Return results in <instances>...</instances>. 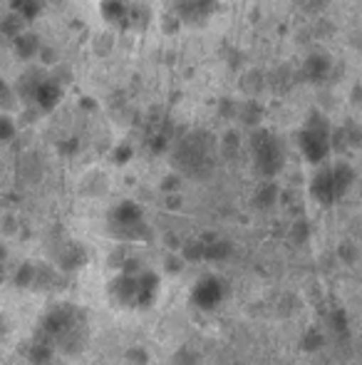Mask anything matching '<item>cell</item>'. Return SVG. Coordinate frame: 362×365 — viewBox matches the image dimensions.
I'll use <instances>...</instances> for the list:
<instances>
[{
    "instance_id": "1",
    "label": "cell",
    "mask_w": 362,
    "mask_h": 365,
    "mask_svg": "<svg viewBox=\"0 0 362 365\" xmlns=\"http://www.w3.org/2000/svg\"><path fill=\"white\" fill-rule=\"evenodd\" d=\"M355 182V172L348 162H338L328 169H320L310 182V194L318 199L320 204L330 207L335 204L345 192L350 189V184Z\"/></svg>"
},
{
    "instance_id": "2",
    "label": "cell",
    "mask_w": 362,
    "mask_h": 365,
    "mask_svg": "<svg viewBox=\"0 0 362 365\" xmlns=\"http://www.w3.org/2000/svg\"><path fill=\"white\" fill-rule=\"evenodd\" d=\"M110 226L115 231L117 239L122 241H139V239H147V224H144V217H142V209L137 207L134 202H124L112 212V219H110Z\"/></svg>"
},
{
    "instance_id": "3",
    "label": "cell",
    "mask_w": 362,
    "mask_h": 365,
    "mask_svg": "<svg viewBox=\"0 0 362 365\" xmlns=\"http://www.w3.org/2000/svg\"><path fill=\"white\" fill-rule=\"evenodd\" d=\"M300 149H303L305 159L313 164H320L330 154V127L323 117H313L298 137Z\"/></svg>"
},
{
    "instance_id": "4",
    "label": "cell",
    "mask_w": 362,
    "mask_h": 365,
    "mask_svg": "<svg viewBox=\"0 0 362 365\" xmlns=\"http://www.w3.org/2000/svg\"><path fill=\"white\" fill-rule=\"evenodd\" d=\"M253 162L263 177H273L283 167V147L271 132L261 130L253 135Z\"/></svg>"
},
{
    "instance_id": "5",
    "label": "cell",
    "mask_w": 362,
    "mask_h": 365,
    "mask_svg": "<svg viewBox=\"0 0 362 365\" xmlns=\"http://www.w3.org/2000/svg\"><path fill=\"white\" fill-rule=\"evenodd\" d=\"M223 298H226V281L213 274L196 281V286H193V291H191V303L201 308V311H213Z\"/></svg>"
},
{
    "instance_id": "6",
    "label": "cell",
    "mask_w": 362,
    "mask_h": 365,
    "mask_svg": "<svg viewBox=\"0 0 362 365\" xmlns=\"http://www.w3.org/2000/svg\"><path fill=\"white\" fill-rule=\"evenodd\" d=\"M60 95H63V87L53 80H45V82H40L38 92H35V100H38V105L45 107V110H53V107L58 105Z\"/></svg>"
},
{
    "instance_id": "7",
    "label": "cell",
    "mask_w": 362,
    "mask_h": 365,
    "mask_svg": "<svg viewBox=\"0 0 362 365\" xmlns=\"http://www.w3.org/2000/svg\"><path fill=\"white\" fill-rule=\"evenodd\" d=\"M213 10V0H183L181 5V13L183 18H206L208 13Z\"/></svg>"
},
{
    "instance_id": "8",
    "label": "cell",
    "mask_w": 362,
    "mask_h": 365,
    "mask_svg": "<svg viewBox=\"0 0 362 365\" xmlns=\"http://www.w3.org/2000/svg\"><path fill=\"white\" fill-rule=\"evenodd\" d=\"M85 261H87V254H85L80 246H70V249L60 256V269H68V271L80 269V266H85Z\"/></svg>"
},
{
    "instance_id": "9",
    "label": "cell",
    "mask_w": 362,
    "mask_h": 365,
    "mask_svg": "<svg viewBox=\"0 0 362 365\" xmlns=\"http://www.w3.org/2000/svg\"><path fill=\"white\" fill-rule=\"evenodd\" d=\"M226 256H231V244L228 241H208L206 244V259L208 261H223Z\"/></svg>"
},
{
    "instance_id": "10",
    "label": "cell",
    "mask_w": 362,
    "mask_h": 365,
    "mask_svg": "<svg viewBox=\"0 0 362 365\" xmlns=\"http://www.w3.org/2000/svg\"><path fill=\"white\" fill-rule=\"evenodd\" d=\"M328 68H330V60L325 58V55H318V58L313 55V58L308 60V65H305V75L315 80V77H323L328 73Z\"/></svg>"
},
{
    "instance_id": "11",
    "label": "cell",
    "mask_w": 362,
    "mask_h": 365,
    "mask_svg": "<svg viewBox=\"0 0 362 365\" xmlns=\"http://www.w3.org/2000/svg\"><path fill=\"white\" fill-rule=\"evenodd\" d=\"M15 50H18L20 58H33L35 53H38V40L33 38V35H20L18 40H15Z\"/></svg>"
},
{
    "instance_id": "12",
    "label": "cell",
    "mask_w": 362,
    "mask_h": 365,
    "mask_svg": "<svg viewBox=\"0 0 362 365\" xmlns=\"http://www.w3.org/2000/svg\"><path fill=\"white\" fill-rule=\"evenodd\" d=\"M15 281H18V286H33L35 281H38V266L25 264L23 269L18 271V276H15Z\"/></svg>"
},
{
    "instance_id": "13",
    "label": "cell",
    "mask_w": 362,
    "mask_h": 365,
    "mask_svg": "<svg viewBox=\"0 0 362 365\" xmlns=\"http://www.w3.org/2000/svg\"><path fill=\"white\" fill-rule=\"evenodd\" d=\"M40 8V0H15V10L18 15H25V18H35Z\"/></svg>"
},
{
    "instance_id": "14",
    "label": "cell",
    "mask_w": 362,
    "mask_h": 365,
    "mask_svg": "<svg viewBox=\"0 0 362 365\" xmlns=\"http://www.w3.org/2000/svg\"><path fill=\"white\" fill-rule=\"evenodd\" d=\"M330 321H333V323H330V326H333V331L338 333L340 338L348 336V321H345V313L343 311H335L333 316H330Z\"/></svg>"
},
{
    "instance_id": "15",
    "label": "cell",
    "mask_w": 362,
    "mask_h": 365,
    "mask_svg": "<svg viewBox=\"0 0 362 365\" xmlns=\"http://www.w3.org/2000/svg\"><path fill=\"white\" fill-rule=\"evenodd\" d=\"M305 343H308V346H305V348H308V351H313V348H320V346H323V336L313 331L308 338H305Z\"/></svg>"
},
{
    "instance_id": "16",
    "label": "cell",
    "mask_w": 362,
    "mask_h": 365,
    "mask_svg": "<svg viewBox=\"0 0 362 365\" xmlns=\"http://www.w3.org/2000/svg\"><path fill=\"white\" fill-rule=\"evenodd\" d=\"M10 137H13V125L8 117H3V140H10Z\"/></svg>"
}]
</instances>
